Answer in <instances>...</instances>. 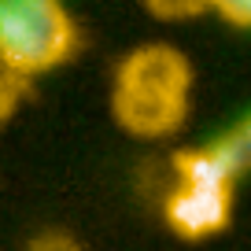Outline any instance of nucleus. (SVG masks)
Here are the masks:
<instances>
[{
	"label": "nucleus",
	"instance_id": "f257e3e1",
	"mask_svg": "<svg viewBox=\"0 0 251 251\" xmlns=\"http://www.w3.org/2000/svg\"><path fill=\"white\" fill-rule=\"evenodd\" d=\"M192 71L188 59L170 45H144L118 67L115 118L133 137H166L188 115Z\"/></svg>",
	"mask_w": 251,
	"mask_h": 251
},
{
	"label": "nucleus",
	"instance_id": "f03ea898",
	"mask_svg": "<svg viewBox=\"0 0 251 251\" xmlns=\"http://www.w3.org/2000/svg\"><path fill=\"white\" fill-rule=\"evenodd\" d=\"M78 45L71 15L55 0H0V67L26 81L71 59Z\"/></svg>",
	"mask_w": 251,
	"mask_h": 251
},
{
	"label": "nucleus",
	"instance_id": "7ed1b4c3",
	"mask_svg": "<svg viewBox=\"0 0 251 251\" xmlns=\"http://www.w3.org/2000/svg\"><path fill=\"white\" fill-rule=\"evenodd\" d=\"M233 218V188H192L181 185L166 200V222L185 240H203L229 226Z\"/></svg>",
	"mask_w": 251,
	"mask_h": 251
},
{
	"label": "nucleus",
	"instance_id": "20e7f679",
	"mask_svg": "<svg viewBox=\"0 0 251 251\" xmlns=\"http://www.w3.org/2000/svg\"><path fill=\"white\" fill-rule=\"evenodd\" d=\"M211 151L229 166L233 177H240L244 170H251V115L244 118L236 129H229L218 141H211Z\"/></svg>",
	"mask_w": 251,
	"mask_h": 251
},
{
	"label": "nucleus",
	"instance_id": "39448f33",
	"mask_svg": "<svg viewBox=\"0 0 251 251\" xmlns=\"http://www.w3.org/2000/svg\"><path fill=\"white\" fill-rule=\"evenodd\" d=\"M218 15L236 30H251V0H218Z\"/></svg>",
	"mask_w": 251,
	"mask_h": 251
},
{
	"label": "nucleus",
	"instance_id": "423d86ee",
	"mask_svg": "<svg viewBox=\"0 0 251 251\" xmlns=\"http://www.w3.org/2000/svg\"><path fill=\"white\" fill-rule=\"evenodd\" d=\"M26 251H81V244L67 233H41L26 244Z\"/></svg>",
	"mask_w": 251,
	"mask_h": 251
},
{
	"label": "nucleus",
	"instance_id": "0eeeda50",
	"mask_svg": "<svg viewBox=\"0 0 251 251\" xmlns=\"http://www.w3.org/2000/svg\"><path fill=\"white\" fill-rule=\"evenodd\" d=\"M19 93H23V81L0 71V126L11 118V111H15V103H19Z\"/></svg>",
	"mask_w": 251,
	"mask_h": 251
},
{
	"label": "nucleus",
	"instance_id": "6e6552de",
	"mask_svg": "<svg viewBox=\"0 0 251 251\" xmlns=\"http://www.w3.org/2000/svg\"><path fill=\"white\" fill-rule=\"evenodd\" d=\"M148 8L155 11V15H196L203 4H174V8H170V4H159V0H155V4H148Z\"/></svg>",
	"mask_w": 251,
	"mask_h": 251
}]
</instances>
